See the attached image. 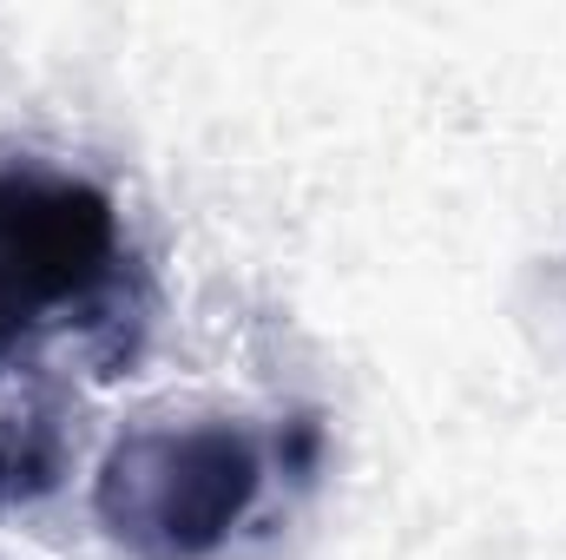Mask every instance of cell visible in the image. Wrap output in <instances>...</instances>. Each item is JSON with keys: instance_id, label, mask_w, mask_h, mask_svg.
Returning <instances> with one entry per match:
<instances>
[{"instance_id": "obj_2", "label": "cell", "mask_w": 566, "mask_h": 560, "mask_svg": "<svg viewBox=\"0 0 566 560\" xmlns=\"http://www.w3.org/2000/svg\"><path fill=\"white\" fill-rule=\"evenodd\" d=\"M264 495V448L238 422H151L106 448L99 528L133 560H211Z\"/></svg>"}, {"instance_id": "obj_1", "label": "cell", "mask_w": 566, "mask_h": 560, "mask_svg": "<svg viewBox=\"0 0 566 560\" xmlns=\"http://www.w3.org/2000/svg\"><path fill=\"white\" fill-rule=\"evenodd\" d=\"M145 310L139 265L119 231V205L73 172H0V370L27 363L53 336H86L133 356Z\"/></svg>"}, {"instance_id": "obj_3", "label": "cell", "mask_w": 566, "mask_h": 560, "mask_svg": "<svg viewBox=\"0 0 566 560\" xmlns=\"http://www.w3.org/2000/svg\"><path fill=\"white\" fill-rule=\"evenodd\" d=\"M66 462H73V442L53 403H27V396L0 403V508L53 495Z\"/></svg>"}]
</instances>
